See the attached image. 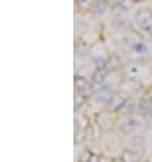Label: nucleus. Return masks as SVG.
Instances as JSON below:
<instances>
[{
  "instance_id": "f257e3e1",
  "label": "nucleus",
  "mask_w": 152,
  "mask_h": 162,
  "mask_svg": "<svg viewBox=\"0 0 152 162\" xmlns=\"http://www.w3.org/2000/svg\"><path fill=\"white\" fill-rule=\"evenodd\" d=\"M140 127L139 121L137 120H134V119H128V120H125V121L121 124V131L124 132V134H132L133 131H136L137 128Z\"/></svg>"
},
{
  "instance_id": "f03ea898",
  "label": "nucleus",
  "mask_w": 152,
  "mask_h": 162,
  "mask_svg": "<svg viewBox=\"0 0 152 162\" xmlns=\"http://www.w3.org/2000/svg\"><path fill=\"white\" fill-rule=\"evenodd\" d=\"M103 78H105V72H103V71H97V72H95V77H94V81L95 82H102Z\"/></svg>"
},
{
  "instance_id": "7ed1b4c3",
  "label": "nucleus",
  "mask_w": 152,
  "mask_h": 162,
  "mask_svg": "<svg viewBox=\"0 0 152 162\" xmlns=\"http://www.w3.org/2000/svg\"><path fill=\"white\" fill-rule=\"evenodd\" d=\"M134 49L137 50V52H140V53H144L147 50V46L144 45V44H136L134 45Z\"/></svg>"
},
{
  "instance_id": "20e7f679",
  "label": "nucleus",
  "mask_w": 152,
  "mask_h": 162,
  "mask_svg": "<svg viewBox=\"0 0 152 162\" xmlns=\"http://www.w3.org/2000/svg\"><path fill=\"white\" fill-rule=\"evenodd\" d=\"M113 162H124V161H122V159H114Z\"/></svg>"
}]
</instances>
